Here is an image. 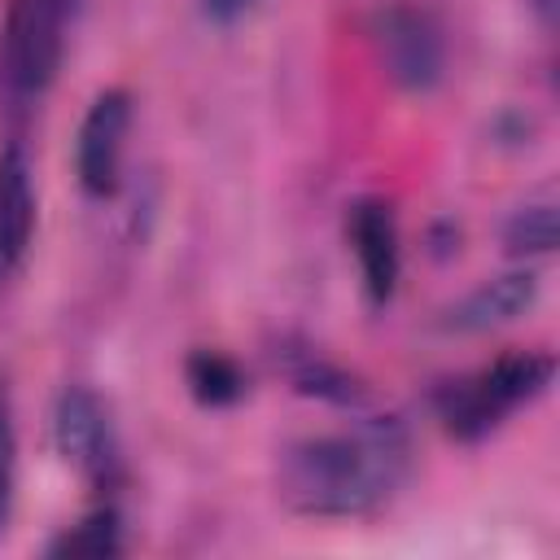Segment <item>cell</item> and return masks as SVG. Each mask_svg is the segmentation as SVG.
I'll return each mask as SVG.
<instances>
[{
    "mask_svg": "<svg viewBox=\"0 0 560 560\" xmlns=\"http://www.w3.org/2000/svg\"><path fill=\"white\" fill-rule=\"evenodd\" d=\"M70 18L74 0H9L0 26V88L9 101L31 105L48 92L61 66Z\"/></svg>",
    "mask_w": 560,
    "mask_h": 560,
    "instance_id": "cell-3",
    "label": "cell"
},
{
    "mask_svg": "<svg viewBox=\"0 0 560 560\" xmlns=\"http://www.w3.org/2000/svg\"><path fill=\"white\" fill-rule=\"evenodd\" d=\"M131 127V96L122 88L96 92L79 122L74 140V175L88 197H109L118 188V166H122V144Z\"/></svg>",
    "mask_w": 560,
    "mask_h": 560,
    "instance_id": "cell-5",
    "label": "cell"
},
{
    "mask_svg": "<svg viewBox=\"0 0 560 560\" xmlns=\"http://www.w3.org/2000/svg\"><path fill=\"white\" fill-rule=\"evenodd\" d=\"M13 486H18V429H13V402L0 376V534L13 512Z\"/></svg>",
    "mask_w": 560,
    "mask_h": 560,
    "instance_id": "cell-14",
    "label": "cell"
},
{
    "mask_svg": "<svg viewBox=\"0 0 560 560\" xmlns=\"http://www.w3.org/2000/svg\"><path fill=\"white\" fill-rule=\"evenodd\" d=\"M556 376V359L547 350H512L486 363L481 372L455 381L438 398V416L451 438L477 442L490 429H499L516 407L534 402Z\"/></svg>",
    "mask_w": 560,
    "mask_h": 560,
    "instance_id": "cell-2",
    "label": "cell"
},
{
    "mask_svg": "<svg viewBox=\"0 0 560 560\" xmlns=\"http://www.w3.org/2000/svg\"><path fill=\"white\" fill-rule=\"evenodd\" d=\"M35 232V184L22 144L0 149V284L13 280L31 254Z\"/></svg>",
    "mask_w": 560,
    "mask_h": 560,
    "instance_id": "cell-8",
    "label": "cell"
},
{
    "mask_svg": "<svg viewBox=\"0 0 560 560\" xmlns=\"http://www.w3.org/2000/svg\"><path fill=\"white\" fill-rule=\"evenodd\" d=\"M118 551H122V525H118L114 508H92L79 525H70L48 547V556H57V560H109Z\"/></svg>",
    "mask_w": 560,
    "mask_h": 560,
    "instance_id": "cell-12",
    "label": "cell"
},
{
    "mask_svg": "<svg viewBox=\"0 0 560 560\" xmlns=\"http://www.w3.org/2000/svg\"><path fill=\"white\" fill-rule=\"evenodd\" d=\"M254 4H258V0H201V13H206L210 22H223V26H228V22H236L241 13H249Z\"/></svg>",
    "mask_w": 560,
    "mask_h": 560,
    "instance_id": "cell-15",
    "label": "cell"
},
{
    "mask_svg": "<svg viewBox=\"0 0 560 560\" xmlns=\"http://www.w3.org/2000/svg\"><path fill=\"white\" fill-rule=\"evenodd\" d=\"M534 298H538V276L529 267L503 271V276L477 284L472 293H464L455 306H446L442 328L446 332H490V328L525 315L534 306Z\"/></svg>",
    "mask_w": 560,
    "mask_h": 560,
    "instance_id": "cell-9",
    "label": "cell"
},
{
    "mask_svg": "<svg viewBox=\"0 0 560 560\" xmlns=\"http://www.w3.org/2000/svg\"><path fill=\"white\" fill-rule=\"evenodd\" d=\"M284 376L293 381L298 394H306V398H324V402H337V407H363V398H368L350 372H341L337 363L319 359L315 350H298V354H289V359H284Z\"/></svg>",
    "mask_w": 560,
    "mask_h": 560,
    "instance_id": "cell-10",
    "label": "cell"
},
{
    "mask_svg": "<svg viewBox=\"0 0 560 560\" xmlns=\"http://www.w3.org/2000/svg\"><path fill=\"white\" fill-rule=\"evenodd\" d=\"M52 438L66 464H74L83 477L92 481H109L118 468L114 455V433H109V416L101 407V398L83 385L61 389L57 411H52Z\"/></svg>",
    "mask_w": 560,
    "mask_h": 560,
    "instance_id": "cell-6",
    "label": "cell"
},
{
    "mask_svg": "<svg viewBox=\"0 0 560 560\" xmlns=\"http://www.w3.org/2000/svg\"><path fill=\"white\" fill-rule=\"evenodd\" d=\"M368 39L381 57V70L402 92H429L446 74V39L429 9L416 4H381L368 22Z\"/></svg>",
    "mask_w": 560,
    "mask_h": 560,
    "instance_id": "cell-4",
    "label": "cell"
},
{
    "mask_svg": "<svg viewBox=\"0 0 560 560\" xmlns=\"http://www.w3.org/2000/svg\"><path fill=\"white\" fill-rule=\"evenodd\" d=\"M184 381L201 407H228L245 394V372L236 368V359L219 350H192L184 363Z\"/></svg>",
    "mask_w": 560,
    "mask_h": 560,
    "instance_id": "cell-11",
    "label": "cell"
},
{
    "mask_svg": "<svg viewBox=\"0 0 560 560\" xmlns=\"http://www.w3.org/2000/svg\"><path fill=\"white\" fill-rule=\"evenodd\" d=\"M503 249L512 258H542L556 249V206L529 201L503 223Z\"/></svg>",
    "mask_w": 560,
    "mask_h": 560,
    "instance_id": "cell-13",
    "label": "cell"
},
{
    "mask_svg": "<svg viewBox=\"0 0 560 560\" xmlns=\"http://www.w3.org/2000/svg\"><path fill=\"white\" fill-rule=\"evenodd\" d=\"M407 477V438L394 424L302 438L280 459V494L302 516H368Z\"/></svg>",
    "mask_w": 560,
    "mask_h": 560,
    "instance_id": "cell-1",
    "label": "cell"
},
{
    "mask_svg": "<svg viewBox=\"0 0 560 560\" xmlns=\"http://www.w3.org/2000/svg\"><path fill=\"white\" fill-rule=\"evenodd\" d=\"M529 9H534V18L542 22V26H556V13H560V0H525Z\"/></svg>",
    "mask_w": 560,
    "mask_h": 560,
    "instance_id": "cell-16",
    "label": "cell"
},
{
    "mask_svg": "<svg viewBox=\"0 0 560 560\" xmlns=\"http://www.w3.org/2000/svg\"><path fill=\"white\" fill-rule=\"evenodd\" d=\"M346 236L359 262V280L372 306H385L398 289V267H402V249H398V223L389 201L381 197H359L346 214Z\"/></svg>",
    "mask_w": 560,
    "mask_h": 560,
    "instance_id": "cell-7",
    "label": "cell"
}]
</instances>
